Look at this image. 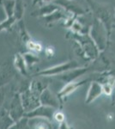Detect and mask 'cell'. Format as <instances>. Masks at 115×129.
Instances as JSON below:
<instances>
[{"label":"cell","mask_w":115,"mask_h":129,"mask_svg":"<svg viewBox=\"0 0 115 129\" xmlns=\"http://www.w3.org/2000/svg\"><path fill=\"white\" fill-rule=\"evenodd\" d=\"M87 1L90 9L92 10L93 16L105 25L108 31V34L111 35L115 20L114 10H112L105 4L99 3L95 0H87Z\"/></svg>","instance_id":"cell-1"},{"label":"cell","mask_w":115,"mask_h":129,"mask_svg":"<svg viewBox=\"0 0 115 129\" xmlns=\"http://www.w3.org/2000/svg\"><path fill=\"white\" fill-rule=\"evenodd\" d=\"M89 34L92 40L95 41L100 52L104 51L106 48L108 41L110 39V35L108 34V31L105 25L94 16Z\"/></svg>","instance_id":"cell-2"},{"label":"cell","mask_w":115,"mask_h":129,"mask_svg":"<svg viewBox=\"0 0 115 129\" xmlns=\"http://www.w3.org/2000/svg\"><path fill=\"white\" fill-rule=\"evenodd\" d=\"M77 42L80 45L83 54L88 60H95L101 53L89 34H76Z\"/></svg>","instance_id":"cell-3"},{"label":"cell","mask_w":115,"mask_h":129,"mask_svg":"<svg viewBox=\"0 0 115 129\" xmlns=\"http://www.w3.org/2000/svg\"><path fill=\"white\" fill-rule=\"evenodd\" d=\"M81 67L80 64L76 60H70L68 62H64L58 66H53V67L47 68L46 70H43L41 72H39L35 76L36 77H52V76H58L64 72H66L70 70L76 69V68Z\"/></svg>","instance_id":"cell-4"},{"label":"cell","mask_w":115,"mask_h":129,"mask_svg":"<svg viewBox=\"0 0 115 129\" xmlns=\"http://www.w3.org/2000/svg\"><path fill=\"white\" fill-rule=\"evenodd\" d=\"M5 108L7 109L10 117L13 119L15 122L18 121L22 118H23L25 114H26L23 109V106H22L20 94H15L12 99L10 100L9 105Z\"/></svg>","instance_id":"cell-5"},{"label":"cell","mask_w":115,"mask_h":129,"mask_svg":"<svg viewBox=\"0 0 115 129\" xmlns=\"http://www.w3.org/2000/svg\"><path fill=\"white\" fill-rule=\"evenodd\" d=\"M20 95L22 106H23V109L26 113L32 111L41 105V102H40V97L31 92L29 87L24 89L22 93H20Z\"/></svg>","instance_id":"cell-6"},{"label":"cell","mask_w":115,"mask_h":129,"mask_svg":"<svg viewBox=\"0 0 115 129\" xmlns=\"http://www.w3.org/2000/svg\"><path fill=\"white\" fill-rule=\"evenodd\" d=\"M89 81H90L89 78L84 79V80H75V81H72V82L68 83V84H65V85L61 89V90L58 91L57 94L58 98L60 102L61 108L63 107V104H64V101L67 98L69 95L70 94H72L73 92H75L77 89L82 87L83 84H85L86 83L89 82Z\"/></svg>","instance_id":"cell-7"},{"label":"cell","mask_w":115,"mask_h":129,"mask_svg":"<svg viewBox=\"0 0 115 129\" xmlns=\"http://www.w3.org/2000/svg\"><path fill=\"white\" fill-rule=\"evenodd\" d=\"M56 110L57 109L53 107L41 105L35 109L32 110V111L26 113L24 116L28 118V119H32V118H44V119H47L52 121L53 120V116Z\"/></svg>","instance_id":"cell-8"},{"label":"cell","mask_w":115,"mask_h":129,"mask_svg":"<svg viewBox=\"0 0 115 129\" xmlns=\"http://www.w3.org/2000/svg\"><path fill=\"white\" fill-rule=\"evenodd\" d=\"M90 71V67L89 66H85V67H78L76 68V69H72L66 72H64V73L58 75L56 76V78L58 79L63 81L65 84H68L70 82H72V81L76 80L79 77H82L83 75H84L85 73H87L88 72Z\"/></svg>","instance_id":"cell-9"},{"label":"cell","mask_w":115,"mask_h":129,"mask_svg":"<svg viewBox=\"0 0 115 129\" xmlns=\"http://www.w3.org/2000/svg\"><path fill=\"white\" fill-rule=\"evenodd\" d=\"M40 102H41V105L53 107L56 109H58V108H61L60 102L58 96L54 95L48 88H47L41 93V96H40Z\"/></svg>","instance_id":"cell-10"},{"label":"cell","mask_w":115,"mask_h":129,"mask_svg":"<svg viewBox=\"0 0 115 129\" xmlns=\"http://www.w3.org/2000/svg\"><path fill=\"white\" fill-rule=\"evenodd\" d=\"M103 94V89H102V84L97 81H92L89 85V90L87 92L85 103L87 104H90L94 101H95L99 96Z\"/></svg>","instance_id":"cell-11"},{"label":"cell","mask_w":115,"mask_h":129,"mask_svg":"<svg viewBox=\"0 0 115 129\" xmlns=\"http://www.w3.org/2000/svg\"><path fill=\"white\" fill-rule=\"evenodd\" d=\"M48 83L44 78H34L29 84V89L37 96H41V93L47 88Z\"/></svg>","instance_id":"cell-12"},{"label":"cell","mask_w":115,"mask_h":129,"mask_svg":"<svg viewBox=\"0 0 115 129\" xmlns=\"http://www.w3.org/2000/svg\"><path fill=\"white\" fill-rule=\"evenodd\" d=\"M29 129H53L51 120L44 118H32L28 119Z\"/></svg>","instance_id":"cell-13"},{"label":"cell","mask_w":115,"mask_h":129,"mask_svg":"<svg viewBox=\"0 0 115 129\" xmlns=\"http://www.w3.org/2000/svg\"><path fill=\"white\" fill-rule=\"evenodd\" d=\"M15 123L5 107L0 108V129H10Z\"/></svg>","instance_id":"cell-14"},{"label":"cell","mask_w":115,"mask_h":129,"mask_svg":"<svg viewBox=\"0 0 115 129\" xmlns=\"http://www.w3.org/2000/svg\"><path fill=\"white\" fill-rule=\"evenodd\" d=\"M59 5L65 6L69 11L72 12L73 14H76V15L79 16L85 14L84 10L82 9L80 6L76 5V4H74L72 1H70V0H59Z\"/></svg>","instance_id":"cell-15"},{"label":"cell","mask_w":115,"mask_h":129,"mask_svg":"<svg viewBox=\"0 0 115 129\" xmlns=\"http://www.w3.org/2000/svg\"><path fill=\"white\" fill-rule=\"evenodd\" d=\"M15 66H16V67L19 70V72L22 75H27V64L23 57H22L20 55L16 56V60H15Z\"/></svg>","instance_id":"cell-16"},{"label":"cell","mask_w":115,"mask_h":129,"mask_svg":"<svg viewBox=\"0 0 115 129\" xmlns=\"http://www.w3.org/2000/svg\"><path fill=\"white\" fill-rule=\"evenodd\" d=\"M10 129H29L28 126V118L24 117L22 118L20 120L15 122L10 127Z\"/></svg>","instance_id":"cell-17"},{"label":"cell","mask_w":115,"mask_h":129,"mask_svg":"<svg viewBox=\"0 0 115 129\" xmlns=\"http://www.w3.org/2000/svg\"><path fill=\"white\" fill-rule=\"evenodd\" d=\"M23 13V7H22V2L21 0H16V5H15V10H14V16L16 20L20 19L22 16Z\"/></svg>","instance_id":"cell-18"},{"label":"cell","mask_w":115,"mask_h":129,"mask_svg":"<svg viewBox=\"0 0 115 129\" xmlns=\"http://www.w3.org/2000/svg\"><path fill=\"white\" fill-rule=\"evenodd\" d=\"M24 58V60L25 62H26V64L28 67H30V66H32L33 64L34 63H36V62H38V59H37L35 56H34L33 54H26L23 56Z\"/></svg>","instance_id":"cell-19"},{"label":"cell","mask_w":115,"mask_h":129,"mask_svg":"<svg viewBox=\"0 0 115 129\" xmlns=\"http://www.w3.org/2000/svg\"><path fill=\"white\" fill-rule=\"evenodd\" d=\"M27 47H28V49H30L31 51H34V52H41L42 47H41V45L40 43L37 42H34V41H30L27 43Z\"/></svg>","instance_id":"cell-20"},{"label":"cell","mask_w":115,"mask_h":129,"mask_svg":"<svg viewBox=\"0 0 115 129\" xmlns=\"http://www.w3.org/2000/svg\"><path fill=\"white\" fill-rule=\"evenodd\" d=\"M53 119L56 120V121L58 122V123H62V122L65 121L66 120V118H65V115H64V114L63 113L62 111H57L56 110L55 114H54V116H53Z\"/></svg>","instance_id":"cell-21"},{"label":"cell","mask_w":115,"mask_h":129,"mask_svg":"<svg viewBox=\"0 0 115 129\" xmlns=\"http://www.w3.org/2000/svg\"><path fill=\"white\" fill-rule=\"evenodd\" d=\"M58 129H74V127H73V126H70V125L67 123V121L65 120V121H64L59 124Z\"/></svg>","instance_id":"cell-22"},{"label":"cell","mask_w":115,"mask_h":129,"mask_svg":"<svg viewBox=\"0 0 115 129\" xmlns=\"http://www.w3.org/2000/svg\"><path fill=\"white\" fill-rule=\"evenodd\" d=\"M4 100H5V91L0 89V108L3 107L2 105L4 103Z\"/></svg>","instance_id":"cell-23"},{"label":"cell","mask_w":115,"mask_h":129,"mask_svg":"<svg viewBox=\"0 0 115 129\" xmlns=\"http://www.w3.org/2000/svg\"><path fill=\"white\" fill-rule=\"evenodd\" d=\"M46 53H47V55H49V56H51V55H53V49H51L49 47V48H47L46 49Z\"/></svg>","instance_id":"cell-24"},{"label":"cell","mask_w":115,"mask_h":129,"mask_svg":"<svg viewBox=\"0 0 115 129\" xmlns=\"http://www.w3.org/2000/svg\"><path fill=\"white\" fill-rule=\"evenodd\" d=\"M114 14H115V10H114Z\"/></svg>","instance_id":"cell-25"}]
</instances>
